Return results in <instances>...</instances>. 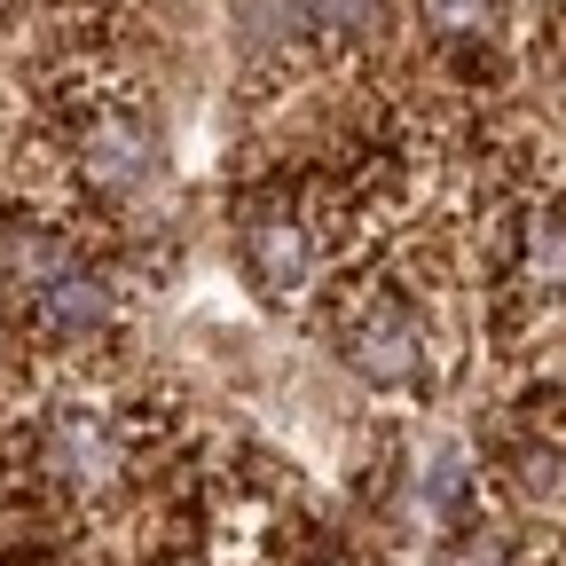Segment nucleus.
I'll return each mask as SVG.
<instances>
[{"mask_svg": "<svg viewBox=\"0 0 566 566\" xmlns=\"http://www.w3.org/2000/svg\"><path fill=\"white\" fill-rule=\"evenodd\" d=\"M424 363H433V346H424V323L409 307H370L363 323L346 331V370L363 386H378V394L424 386Z\"/></svg>", "mask_w": 566, "mask_h": 566, "instance_id": "f257e3e1", "label": "nucleus"}, {"mask_svg": "<svg viewBox=\"0 0 566 566\" xmlns=\"http://www.w3.org/2000/svg\"><path fill=\"white\" fill-rule=\"evenodd\" d=\"M244 268H252V283L268 300H300L315 283V237H307V221H300V212H283V205L252 212V221H244Z\"/></svg>", "mask_w": 566, "mask_h": 566, "instance_id": "f03ea898", "label": "nucleus"}, {"mask_svg": "<svg viewBox=\"0 0 566 566\" xmlns=\"http://www.w3.org/2000/svg\"><path fill=\"white\" fill-rule=\"evenodd\" d=\"M24 315H32V331L55 338V346H87V338L111 331V283H103L87 260H71L55 283H40V292L24 300Z\"/></svg>", "mask_w": 566, "mask_h": 566, "instance_id": "7ed1b4c3", "label": "nucleus"}, {"mask_svg": "<svg viewBox=\"0 0 566 566\" xmlns=\"http://www.w3.org/2000/svg\"><path fill=\"white\" fill-rule=\"evenodd\" d=\"M40 464L55 480H71V488H103L111 480V424L87 417V409H63L48 424V441H40Z\"/></svg>", "mask_w": 566, "mask_h": 566, "instance_id": "20e7f679", "label": "nucleus"}, {"mask_svg": "<svg viewBox=\"0 0 566 566\" xmlns=\"http://www.w3.org/2000/svg\"><path fill=\"white\" fill-rule=\"evenodd\" d=\"M80 158H87V174L103 189H142L150 181V126L126 118V111H103L87 126V142H80Z\"/></svg>", "mask_w": 566, "mask_h": 566, "instance_id": "39448f33", "label": "nucleus"}, {"mask_svg": "<svg viewBox=\"0 0 566 566\" xmlns=\"http://www.w3.org/2000/svg\"><path fill=\"white\" fill-rule=\"evenodd\" d=\"M520 268L535 292H566V212H535L520 237Z\"/></svg>", "mask_w": 566, "mask_h": 566, "instance_id": "423d86ee", "label": "nucleus"}, {"mask_svg": "<svg viewBox=\"0 0 566 566\" xmlns=\"http://www.w3.org/2000/svg\"><path fill=\"white\" fill-rule=\"evenodd\" d=\"M300 17H307L315 40L346 48V40H370L378 32V0H300Z\"/></svg>", "mask_w": 566, "mask_h": 566, "instance_id": "0eeeda50", "label": "nucleus"}, {"mask_svg": "<svg viewBox=\"0 0 566 566\" xmlns=\"http://www.w3.org/2000/svg\"><path fill=\"white\" fill-rule=\"evenodd\" d=\"M495 9H504V0H417V17H424L433 40H488Z\"/></svg>", "mask_w": 566, "mask_h": 566, "instance_id": "6e6552de", "label": "nucleus"}, {"mask_svg": "<svg viewBox=\"0 0 566 566\" xmlns=\"http://www.w3.org/2000/svg\"><path fill=\"white\" fill-rule=\"evenodd\" d=\"M441 566H512L504 558V535H488V527H464L457 543H449V558Z\"/></svg>", "mask_w": 566, "mask_h": 566, "instance_id": "1a4fd4ad", "label": "nucleus"}]
</instances>
